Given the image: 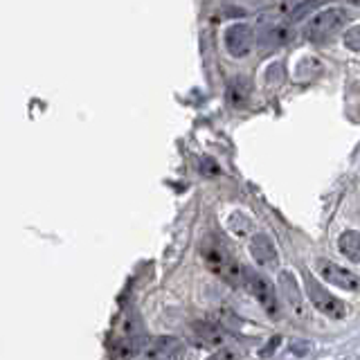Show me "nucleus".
<instances>
[{
  "instance_id": "obj_7",
  "label": "nucleus",
  "mask_w": 360,
  "mask_h": 360,
  "mask_svg": "<svg viewBox=\"0 0 360 360\" xmlns=\"http://www.w3.org/2000/svg\"><path fill=\"white\" fill-rule=\"evenodd\" d=\"M277 284L281 290V300L286 302V307L297 315V318H307V302H304L302 292H300V284L297 279L292 277V273L288 270H281L277 275Z\"/></svg>"
},
{
  "instance_id": "obj_20",
  "label": "nucleus",
  "mask_w": 360,
  "mask_h": 360,
  "mask_svg": "<svg viewBox=\"0 0 360 360\" xmlns=\"http://www.w3.org/2000/svg\"><path fill=\"white\" fill-rule=\"evenodd\" d=\"M347 3H352V5H360V0H347Z\"/></svg>"
},
{
  "instance_id": "obj_12",
  "label": "nucleus",
  "mask_w": 360,
  "mask_h": 360,
  "mask_svg": "<svg viewBox=\"0 0 360 360\" xmlns=\"http://www.w3.org/2000/svg\"><path fill=\"white\" fill-rule=\"evenodd\" d=\"M338 248H340V252L349 259V262L360 264V232H356V230L342 232L340 239H338Z\"/></svg>"
},
{
  "instance_id": "obj_13",
  "label": "nucleus",
  "mask_w": 360,
  "mask_h": 360,
  "mask_svg": "<svg viewBox=\"0 0 360 360\" xmlns=\"http://www.w3.org/2000/svg\"><path fill=\"white\" fill-rule=\"evenodd\" d=\"M322 72V61L315 56H304L295 68V79L297 82H313L315 77H320Z\"/></svg>"
},
{
  "instance_id": "obj_8",
  "label": "nucleus",
  "mask_w": 360,
  "mask_h": 360,
  "mask_svg": "<svg viewBox=\"0 0 360 360\" xmlns=\"http://www.w3.org/2000/svg\"><path fill=\"white\" fill-rule=\"evenodd\" d=\"M250 255L259 266H275L277 264V248L268 234H255L250 241Z\"/></svg>"
},
{
  "instance_id": "obj_14",
  "label": "nucleus",
  "mask_w": 360,
  "mask_h": 360,
  "mask_svg": "<svg viewBox=\"0 0 360 360\" xmlns=\"http://www.w3.org/2000/svg\"><path fill=\"white\" fill-rule=\"evenodd\" d=\"M309 3L320 5V3H324V0H284V3L279 5V14L290 16L295 9H300V7H304V5H309Z\"/></svg>"
},
{
  "instance_id": "obj_18",
  "label": "nucleus",
  "mask_w": 360,
  "mask_h": 360,
  "mask_svg": "<svg viewBox=\"0 0 360 360\" xmlns=\"http://www.w3.org/2000/svg\"><path fill=\"white\" fill-rule=\"evenodd\" d=\"M210 360H236V354L230 352V349H219L217 354H212Z\"/></svg>"
},
{
  "instance_id": "obj_19",
  "label": "nucleus",
  "mask_w": 360,
  "mask_h": 360,
  "mask_svg": "<svg viewBox=\"0 0 360 360\" xmlns=\"http://www.w3.org/2000/svg\"><path fill=\"white\" fill-rule=\"evenodd\" d=\"M311 349V345H307V342H295L292 345V352H295V356H307L304 352H309Z\"/></svg>"
},
{
  "instance_id": "obj_11",
  "label": "nucleus",
  "mask_w": 360,
  "mask_h": 360,
  "mask_svg": "<svg viewBox=\"0 0 360 360\" xmlns=\"http://www.w3.org/2000/svg\"><path fill=\"white\" fill-rule=\"evenodd\" d=\"M290 39H292V30L288 25H275L273 30H268L264 37H262V43H259V48H262V52L268 54V52L281 48V45H286Z\"/></svg>"
},
{
  "instance_id": "obj_16",
  "label": "nucleus",
  "mask_w": 360,
  "mask_h": 360,
  "mask_svg": "<svg viewBox=\"0 0 360 360\" xmlns=\"http://www.w3.org/2000/svg\"><path fill=\"white\" fill-rule=\"evenodd\" d=\"M200 172L205 176H219L221 174V167L212 160V158H202L200 160Z\"/></svg>"
},
{
  "instance_id": "obj_1",
  "label": "nucleus",
  "mask_w": 360,
  "mask_h": 360,
  "mask_svg": "<svg viewBox=\"0 0 360 360\" xmlns=\"http://www.w3.org/2000/svg\"><path fill=\"white\" fill-rule=\"evenodd\" d=\"M200 255H202V262H205V266L212 270L214 275H219L221 279H225L232 286L243 284L241 264L236 262L234 257H230V252H225V248L219 241H214V239L202 241L200 243Z\"/></svg>"
},
{
  "instance_id": "obj_10",
  "label": "nucleus",
  "mask_w": 360,
  "mask_h": 360,
  "mask_svg": "<svg viewBox=\"0 0 360 360\" xmlns=\"http://www.w3.org/2000/svg\"><path fill=\"white\" fill-rule=\"evenodd\" d=\"M194 333H196V340L202 345V347H212L217 349L225 342V333L223 329H219L214 322H198L194 324Z\"/></svg>"
},
{
  "instance_id": "obj_6",
  "label": "nucleus",
  "mask_w": 360,
  "mask_h": 360,
  "mask_svg": "<svg viewBox=\"0 0 360 360\" xmlns=\"http://www.w3.org/2000/svg\"><path fill=\"white\" fill-rule=\"evenodd\" d=\"M225 48H228V52L232 56H236V59L250 54L252 48H255L252 27L245 25V22H234V25L228 27V32H225Z\"/></svg>"
},
{
  "instance_id": "obj_9",
  "label": "nucleus",
  "mask_w": 360,
  "mask_h": 360,
  "mask_svg": "<svg viewBox=\"0 0 360 360\" xmlns=\"http://www.w3.org/2000/svg\"><path fill=\"white\" fill-rule=\"evenodd\" d=\"M250 93H252V82L248 77L243 75H236L232 82L228 84V101L234 106V108H239L243 106L248 99H250Z\"/></svg>"
},
{
  "instance_id": "obj_5",
  "label": "nucleus",
  "mask_w": 360,
  "mask_h": 360,
  "mask_svg": "<svg viewBox=\"0 0 360 360\" xmlns=\"http://www.w3.org/2000/svg\"><path fill=\"white\" fill-rule=\"evenodd\" d=\"M315 270H318V275L324 281H329V284L342 290H349V292H360V277L354 275L352 270L338 266L329 262V259H318V262H315Z\"/></svg>"
},
{
  "instance_id": "obj_3",
  "label": "nucleus",
  "mask_w": 360,
  "mask_h": 360,
  "mask_svg": "<svg viewBox=\"0 0 360 360\" xmlns=\"http://www.w3.org/2000/svg\"><path fill=\"white\" fill-rule=\"evenodd\" d=\"M304 286H307V295L311 300V304L320 313H324L326 318H333V320H342L345 318V304L338 300L335 295H331L318 279H315L311 273H304Z\"/></svg>"
},
{
  "instance_id": "obj_17",
  "label": "nucleus",
  "mask_w": 360,
  "mask_h": 360,
  "mask_svg": "<svg viewBox=\"0 0 360 360\" xmlns=\"http://www.w3.org/2000/svg\"><path fill=\"white\" fill-rule=\"evenodd\" d=\"M279 342H281V335H273V338H270V342L262 349V356H273V352L279 347Z\"/></svg>"
},
{
  "instance_id": "obj_2",
  "label": "nucleus",
  "mask_w": 360,
  "mask_h": 360,
  "mask_svg": "<svg viewBox=\"0 0 360 360\" xmlns=\"http://www.w3.org/2000/svg\"><path fill=\"white\" fill-rule=\"evenodd\" d=\"M349 20V14L340 7L333 9H324L315 16L309 27H307V39L311 43H326L331 37H335L338 32L345 27V22Z\"/></svg>"
},
{
  "instance_id": "obj_4",
  "label": "nucleus",
  "mask_w": 360,
  "mask_h": 360,
  "mask_svg": "<svg viewBox=\"0 0 360 360\" xmlns=\"http://www.w3.org/2000/svg\"><path fill=\"white\" fill-rule=\"evenodd\" d=\"M243 286L248 288L250 295L257 297V302L262 304L264 311L270 315V318L277 320V315H279V300L275 295L273 284H270L266 277H262V275L252 273V270L243 268Z\"/></svg>"
},
{
  "instance_id": "obj_15",
  "label": "nucleus",
  "mask_w": 360,
  "mask_h": 360,
  "mask_svg": "<svg viewBox=\"0 0 360 360\" xmlns=\"http://www.w3.org/2000/svg\"><path fill=\"white\" fill-rule=\"evenodd\" d=\"M345 45H347L349 50L360 52V25H356V27L345 32Z\"/></svg>"
}]
</instances>
